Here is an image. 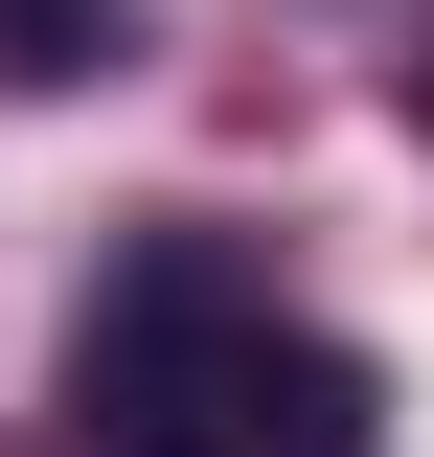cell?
I'll list each match as a JSON object with an SVG mask.
<instances>
[{"instance_id": "cell-1", "label": "cell", "mask_w": 434, "mask_h": 457, "mask_svg": "<svg viewBox=\"0 0 434 457\" xmlns=\"http://www.w3.org/2000/svg\"><path fill=\"white\" fill-rule=\"evenodd\" d=\"M252 252H206V228H161L138 275L69 320V435L92 457H229V389H252Z\"/></svg>"}, {"instance_id": "cell-2", "label": "cell", "mask_w": 434, "mask_h": 457, "mask_svg": "<svg viewBox=\"0 0 434 457\" xmlns=\"http://www.w3.org/2000/svg\"><path fill=\"white\" fill-rule=\"evenodd\" d=\"M114 46H138V0H0V69L23 92H92Z\"/></svg>"}]
</instances>
